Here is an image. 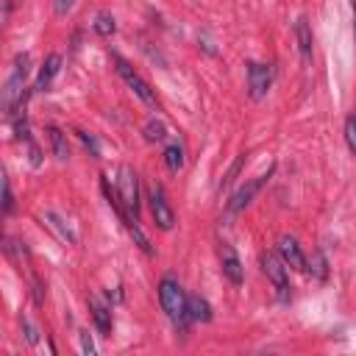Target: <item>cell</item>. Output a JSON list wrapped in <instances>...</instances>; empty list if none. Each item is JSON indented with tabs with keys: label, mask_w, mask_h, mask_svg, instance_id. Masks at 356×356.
Instances as JSON below:
<instances>
[{
	"label": "cell",
	"mask_w": 356,
	"mask_h": 356,
	"mask_svg": "<svg viewBox=\"0 0 356 356\" xmlns=\"http://www.w3.org/2000/svg\"><path fill=\"white\" fill-rule=\"evenodd\" d=\"M103 192H106L108 203L117 209V214L122 217V222H125L128 234L134 236V242L139 245V250L150 256V253H153L150 239H147L145 231L139 228V178H136V172H134L131 167H120L117 192L108 189V181H106V175H103Z\"/></svg>",
	"instance_id": "6da1fadb"
},
{
	"label": "cell",
	"mask_w": 356,
	"mask_h": 356,
	"mask_svg": "<svg viewBox=\"0 0 356 356\" xmlns=\"http://www.w3.org/2000/svg\"><path fill=\"white\" fill-rule=\"evenodd\" d=\"M28 72H31V56L22 53V56L14 58L11 75L0 86V114H14L17 111V106L22 103V89H25Z\"/></svg>",
	"instance_id": "7a4b0ae2"
},
{
	"label": "cell",
	"mask_w": 356,
	"mask_h": 356,
	"mask_svg": "<svg viewBox=\"0 0 356 356\" xmlns=\"http://www.w3.org/2000/svg\"><path fill=\"white\" fill-rule=\"evenodd\" d=\"M159 300H161L164 314H167L181 331H186V295H184L181 284H178L172 275H164V278L159 281Z\"/></svg>",
	"instance_id": "3957f363"
},
{
	"label": "cell",
	"mask_w": 356,
	"mask_h": 356,
	"mask_svg": "<svg viewBox=\"0 0 356 356\" xmlns=\"http://www.w3.org/2000/svg\"><path fill=\"white\" fill-rule=\"evenodd\" d=\"M261 270H264V275L270 278V284L275 286V295H278V300L281 303H286L289 300V275H286V264L278 259V253H261Z\"/></svg>",
	"instance_id": "277c9868"
},
{
	"label": "cell",
	"mask_w": 356,
	"mask_h": 356,
	"mask_svg": "<svg viewBox=\"0 0 356 356\" xmlns=\"http://www.w3.org/2000/svg\"><path fill=\"white\" fill-rule=\"evenodd\" d=\"M273 175V167L267 170V172H261V175H256L253 181H248L245 186H239L234 195H231V200H228V206H225V220H231V217H236L242 209H248L250 203H253V197H256V192L267 184V178Z\"/></svg>",
	"instance_id": "5b68a950"
},
{
	"label": "cell",
	"mask_w": 356,
	"mask_h": 356,
	"mask_svg": "<svg viewBox=\"0 0 356 356\" xmlns=\"http://www.w3.org/2000/svg\"><path fill=\"white\" fill-rule=\"evenodd\" d=\"M114 64H117V72H120V78L125 81V86L142 100V103H147V106H153L156 108V95H153V89L147 86V81L125 61V58H120V56H114Z\"/></svg>",
	"instance_id": "8992f818"
},
{
	"label": "cell",
	"mask_w": 356,
	"mask_h": 356,
	"mask_svg": "<svg viewBox=\"0 0 356 356\" xmlns=\"http://www.w3.org/2000/svg\"><path fill=\"white\" fill-rule=\"evenodd\" d=\"M270 86H273V67L261 64V61H250L248 64V95H250V100H264Z\"/></svg>",
	"instance_id": "52a82bcc"
},
{
	"label": "cell",
	"mask_w": 356,
	"mask_h": 356,
	"mask_svg": "<svg viewBox=\"0 0 356 356\" xmlns=\"http://www.w3.org/2000/svg\"><path fill=\"white\" fill-rule=\"evenodd\" d=\"M147 203H150V214H153V222L161 228V231H170L175 225V211L170 209V200L164 195L161 186H153L150 195H147Z\"/></svg>",
	"instance_id": "ba28073f"
},
{
	"label": "cell",
	"mask_w": 356,
	"mask_h": 356,
	"mask_svg": "<svg viewBox=\"0 0 356 356\" xmlns=\"http://www.w3.org/2000/svg\"><path fill=\"white\" fill-rule=\"evenodd\" d=\"M220 267H222V275H225V278H228L234 286H239V284L245 281L242 261H239L236 250H234L228 242H220Z\"/></svg>",
	"instance_id": "9c48e42d"
},
{
	"label": "cell",
	"mask_w": 356,
	"mask_h": 356,
	"mask_svg": "<svg viewBox=\"0 0 356 356\" xmlns=\"http://www.w3.org/2000/svg\"><path fill=\"white\" fill-rule=\"evenodd\" d=\"M278 259H281L286 267H292V270H298V273H306V256H303L298 239L281 236V239H278Z\"/></svg>",
	"instance_id": "30bf717a"
},
{
	"label": "cell",
	"mask_w": 356,
	"mask_h": 356,
	"mask_svg": "<svg viewBox=\"0 0 356 356\" xmlns=\"http://www.w3.org/2000/svg\"><path fill=\"white\" fill-rule=\"evenodd\" d=\"M58 70H61V56H58V53H50V56L44 58V64H42L36 81H33V92H47L50 83H53V78L58 75Z\"/></svg>",
	"instance_id": "8fae6325"
},
{
	"label": "cell",
	"mask_w": 356,
	"mask_h": 356,
	"mask_svg": "<svg viewBox=\"0 0 356 356\" xmlns=\"http://www.w3.org/2000/svg\"><path fill=\"white\" fill-rule=\"evenodd\" d=\"M89 312H92L95 328H97L103 337H108V334H111V309H108L97 295H92V298H89Z\"/></svg>",
	"instance_id": "7c38bea8"
},
{
	"label": "cell",
	"mask_w": 356,
	"mask_h": 356,
	"mask_svg": "<svg viewBox=\"0 0 356 356\" xmlns=\"http://www.w3.org/2000/svg\"><path fill=\"white\" fill-rule=\"evenodd\" d=\"M295 39H298V50L303 56V61H312V50H314V36H312V25L306 17H300L295 22Z\"/></svg>",
	"instance_id": "4fadbf2b"
},
{
	"label": "cell",
	"mask_w": 356,
	"mask_h": 356,
	"mask_svg": "<svg viewBox=\"0 0 356 356\" xmlns=\"http://www.w3.org/2000/svg\"><path fill=\"white\" fill-rule=\"evenodd\" d=\"M186 320L209 323V320H211V306H209V300L200 298V295H189V298H186Z\"/></svg>",
	"instance_id": "5bb4252c"
},
{
	"label": "cell",
	"mask_w": 356,
	"mask_h": 356,
	"mask_svg": "<svg viewBox=\"0 0 356 356\" xmlns=\"http://www.w3.org/2000/svg\"><path fill=\"white\" fill-rule=\"evenodd\" d=\"M47 136H50V147H53V156H56L58 161H67V159H70V145H67V134H64L61 128L50 125V128H47Z\"/></svg>",
	"instance_id": "9a60e30c"
},
{
	"label": "cell",
	"mask_w": 356,
	"mask_h": 356,
	"mask_svg": "<svg viewBox=\"0 0 356 356\" xmlns=\"http://www.w3.org/2000/svg\"><path fill=\"white\" fill-rule=\"evenodd\" d=\"M44 220H47V225H50V228H53V231H56V234H58V236H61L64 242L75 245V231H72V228H70V225H67V222H64V220H61L58 214L47 211V214H44Z\"/></svg>",
	"instance_id": "2e32d148"
},
{
	"label": "cell",
	"mask_w": 356,
	"mask_h": 356,
	"mask_svg": "<svg viewBox=\"0 0 356 356\" xmlns=\"http://www.w3.org/2000/svg\"><path fill=\"white\" fill-rule=\"evenodd\" d=\"M164 164H167V170H172V172H178V170L184 167V147H181L178 142L167 145V150H164Z\"/></svg>",
	"instance_id": "e0dca14e"
},
{
	"label": "cell",
	"mask_w": 356,
	"mask_h": 356,
	"mask_svg": "<svg viewBox=\"0 0 356 356\" xmlns=\"http://www.w3.org/2000/svg\"><path fill=\"white\" fill-rule=\"evenodd\" d=\"M95 31H97L100 36H111V33L117 31L114 17H111V14H106V11H100V14L95 17Z\"/></svg>",
	"instance_id": "ac0fdd59"
},
{
	"label": "cell",
	"mask_w": 356,
	"mask_h": 356,
	"mask_svg": "<svg viewBox=\"0 0 356 356\" xmlns=\"http://www.w3.org/2000/svg\"><path fill=\"white\" fill-rule=\"evenodd\" d=\"M164 136H167V128H164L161 120H147L145 122V139L147 142H161Z\"/></svg>",
	"instance_id": "d6986e66"
},
{
	"label": "cell",
	"mask_w": 356,
	"mask_h": 356,
	"mask_svg": "<svg viewBox=\"0 0 356 356\" xmlns=\"http://www.w3.org/2000/svg\"><path fill=\"white\" fill-rule=\"evenodd\" d=\"M345 145L350 153H356V120H353V114L345 117Z\"/></svg>",
	"instance_id": "ffe728a7"
},
{
	"label": "cell",
	"mask_w": 356,
	"mask_h": 356,
	"mask_svg": "<svg viewBox=\"0 0 356 356\" xmlns=\"http://www.w3.org/2000/svg\"><path fill=\"white\" fill-rule=\"evenodd\" d=\"M306 270L314 275V278H325V259H323V253H314V261H306Z\"/></svg>",
	"instance_id": "44dd1931"
},
{
	"label": "cell",
	"mask_w": 356,
	"mask_h": 356,
	"mask_svg": "<svg viewBox=\"0 0 356 356\" xmlns=\"http://www.w3.org/2000/svg\"><path fill=\"white\" fill-rule=\"evenodd\" d=\"M78 337H81V350H83L86 356H95V353H97V348H95V342H92L89 331H81Z\"/></svg>",
	"instance_id": "7402d4cb"
},
{
	"label": "cell",
	"mask_w": 356,
	"mask_h": 356,
	"mask_svg": "<svg viewBox=\"0 0 356 356\" xmlns=\"http://www.w3.org/2000/svg\"><path fill=\"white\" fill-rule=\"evenodd\" d=\"M19 323H22V328H25V339H28V342H31V345H33V342H36V339H39V337H36V334H39V331H36V325H33V323H31V317H22V320H19Z\"/></svg>",
	"instance_id": "603a6c76"
},
{
	"label": "cell",
	"mask_w": 356,
	"mask_h": 356,
	"mask_svg": "<svg viewBox=\"0 0 356 356\" xmlns=\"http://www.w3.org/2000/svg\"><path fill=\"white\" fill-rule=\"evenodd\" d=\"M239 164H242V156H239V159H236V161L231 164V170H228V175L222 178V184H220V189H225V186H228V184L234 181V175H236V170H239Z\"/></svg>",
	"instance_id": "cb8c5ba5"
},
{
	"label": "cell",
	"mask_w": 356,
	"mask_h": 356,
	"mask_svg": "<svg viewBox=\"0 0 356 356\" xmlns=\"http://www.w3.org/2000/svg\"><path fill=\"white\" fill-rule=\"evenodd\" d=\"M78 136H81V142H83V145L92 150V156H97V142H95L89 134H83V131H78Z\"/></svg>",
	"instance_id": "d4e9b609"
},
{
	"label": "cell",
	"mask_w": 356,
	"mask_h": 356,
	"mask_svg": "<svg viewBox=\"0 0 356 356\" xmlns=\"http://www.w3.org/2000/svg\"><path fill=\"white\" fill-rule=\"evenodd\" d=\"M78 0H56V14H67Z\"/></svg>",
	"instance_id": "484cf974"
},
{
	"label": "cell",
	"mask_w": 356,
	"mask_h": 356,
	"mask_svg": "<svg viewBox=\"0 0 356 356\" xmlns=\"http://www.w3.org/2000/svg\"><path fill=\"white\" fill-rule=\"evenodd\" d=\"M6 14H8V3H3V8H0V25H3V19H6Z\"/></svg>",
	"instance_id": "4316f807"
}]
</instances>
